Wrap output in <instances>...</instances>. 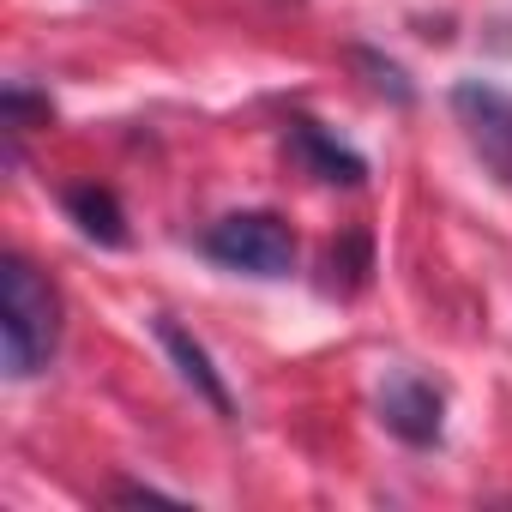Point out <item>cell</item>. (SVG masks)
<instances>
[{
  "mask_svg": "<svg viewBox=\"0 0 512 512\" xmlns=\"http://www.w3.org/2000/svg\"><path fill=\"white\" fill-rule=\"evenodd\" d=\"M0 344H7V374L13 380L43 374L55 344H61V296L25 253L0 260Z\"/></svg>",
  "mask_w": 512,
  "mask_h": 512,
  "instance_id": "cell-1",
  "label": "cell"
},
{
  "mask_svg": "<svg viewBox=\"0 0 512 512\" xmlns=\"http://www.w3.org/2000/svg\"><path fill=\"white\" fill-rule=\"evenodd\" d=\"M380 422L404 446H440V434H446V398L422 374H392L380 386Z\"/></svg>",
  "mask_w": 512,
  "mask_h": 512,
  "instance_id": "cell-4",
  "label": "cell"
},
{
  "mask_svg": "<svg viewBox=\"0 0 512 512\" xmlns=\"http://www.w3.org/2000/svg\"><path fill=\"white\" fill-rule=\"evenodd\" d=\"M452 115H458L470 151L482 157V169L512 187V97L482 79H464V85H452Z\"/></svg>",
  "mask_w": 512,
  "mask_h": 512,
  "instance_id": "cell-3",
  "label": "cell"
},
{
  "mask_svg": "<svg viewBox=\"0 0 512 512\" xmlns=\"http://www.w3.org/2000/svg\"><path fill=\"white\" fill-rule=\"evenodd\" d=\"M356 61L374 73V85H380V91H392V103H410V79H404V67H392V61H380V55H368V49H362Z\"/></svg>",
  "mask_w": 512,
  "mask_h": 512,
  "instance_id": "cell-8",
  "label": "cell"
},
{
  "mask_svg": "<svg viewBox=\"0 0 512 512\" xmlns=\"http://www.w3.org/2000/svg\"><path fill=\"white\" fill-rule=\"evenodd\" d=\"M67 217L79 223L85 241H97V247H127V211H121L115 187H103V181L67 187Z\"/></svg>",
  "mask_w": 512,
  "mask_h": 512,
  "instance_id": "cell-6",
  "label": "cell"
},
{
  "mask_svg": "<svg viewBox=\"0 0 512 512\" xmlns=\"http://www.w3.org/2000/svg\"><path fill=\"white\" fill-rule=\"evenodd\" d=\"M157 338H163V350H169V362L181 368V380L217 410V416H235V404H229V386H223V374L211 368V356H205V344L199 338H187L169 314H157Z\"/></svg>",
  "mask_w": 512,
  "mask_h": 512,
  "instance_id": "cell-5",
  "label": "cell"
},
{
  "mask_svg": "<svg viewBox=\"0 0 512 512\" xmlns=\"http://www.w3.org/2000/svg\"><path fill=\"white\" fill-rule=\"evenodd\" d=\"M205 253L247 278H290L296 272V229L278 211H229L205 229Z\"/></svg>",
  "mask_w": 512,
  "mask_h": 512,
  "instance_id": "cell-2",
  "label": "cell"
},
{
  "mask_svg": "<svg viewBox=\"0 0 512 512\" xmlns=\"http://www.w3.org/2000/svg\"><path fill=\"white\" fill-rule=\"evenodd\" d=\"M290 139H296V157L320 175V181H332V187H362V175H368V163L350 151V145H338V139H326L314 121H296L290 127Z\"/></svg>",
  "mask_w": 512,
  "mask_h": 512,
  "instance_id": "cell-7",
  "label": "cell"
}]
</instances>
